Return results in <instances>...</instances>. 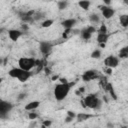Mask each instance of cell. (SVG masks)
Listing matches in <instances>:
<instances>
[{
  "label": "cell",
  "instance_id": "4dcf8cb0",
  "mask_svg": "<svg viewBox=\"0 0 128 128\" xmlns=\"http://www.w3.org/2000/svg\"><path fill=\"white\" fill-rule=\"evenodd\" d=\"M67 116H69V117H71V118L75 119V118H76V116H77V114H76L74 111L69 110V111H67Z\"/></svg>",
  "mask_w": 128,
  "mask_h": 128
},
{
  "label": "cell",
  "instance_id": "ac0fdd59",
  "mask_svg": "<svg viewBox=\"0 0 128 128\" xmlns=\"http://www.w3.org/2000/svg\"><path fill=\"white\" fill-rule=\"evenodd\" d=\"M118 58L119 59H126L128 58V45L122 47L118 53Z\"/></svg>",
  "mask_w": 128,
  "mask_h": 128
},
{
  "label": "cell",
  "instance_id": "1f68e13d",
  "mask_svg": "<svg viewBox=\"0 0 128 128\" xmlns=\"http://www.w3.org/2000/svg\"><path fill=\"white\" fill-rule=\"evenodd\" d=\"M112 70L113 69H111V68H105L104 69V73L106 74V75H108V76H110V75H112Z\"/></svg>",
  "mask_w": 128,
  "mask_h": 128
},
{
  "label": "cell",
  "instance_id": "cb8c5ba5",
  "mask_svg": "<svg viewBox=\"0 0 128 128\" xmlns=\"http://www.w3.org/2000/svg\"><path fill=\"white\" fill-rule=\"evenodd\" d=\"M68 4H69V2L66 1V0H61V1H58V2H57V6H58V9H59V10H64V9H66L67 6H68Z\"/></svg>",
  "mask_w": 128,
  "mask_h": 128
},
{
  "label": "cell",
  "instance_id": "ab89813d",
  "mask_svg": "<svg viewBox=\"0 0 128 128\" xmlns=\"http://www.w3.org/2000/svg\"><path fill=\"white\" fill-rule=\"evenodd\" d=\"M107 127H108V128H113V127H114V125H113L112 123H110V122H109V123H107Z\"/></svg>",
  "mask_w": 128,
  "mask_h": 128
},
{
  "label": "cell",
  "instance_id": "d590c367",
  "mask_svg": "<svg viewBox=\"0 0 128 128\" xmlns=\"http://www.w3.org/2000/svg\"><path fill=\"white\" fill-rule=\"evenodd\" d=\"M59 79H60L59 75H54V76H52V78H51L52 81H56V80H59Z\"/></svg>",
  "mask_w": 128,
  "mask_h": 128
},
{
  "label": "cell",
  "instance_id": "ee69618b",
  "mask_svg": "<svg viewBox=\"0 0 128 128\" xmlns=\"http://www.w3.org/2000/svg\"><path fill=\"white\" fill-rule=\"evenodd\" d=\"M121 128H127V126H122Z\"/></svg>",
  "mask_w": 128,
  "mask_h": 128
},
{
  "label": "cell",
  "instance_id": "f546056e",
  "mask_svg": "<svg viewBox=\"0 0 128 128\" xmlns=\"http://www.w3.org/2000/svg\"><path fill=\"white\" fill-rule=\"evenodd\" d=\"M42 125H44V126H46L47 128H49V127L52 125V120H49V119L44 120V121H43V123H42Z\"/></svg>",
  "mask_w": 128,
  "mask_h": 128
},
{
  "label": "cell",
  "instance_id": "9c48e42d",
  "mask_svg": "<svg viewBox=\"0 0 128 128\" xmlns=\"http://www.w3.org/2000/svg\"><path fill=\"white\" fill-rule=\"evenodd\" d=\"M7 33H8L9 39L15 42V41H17V40L23 35L24 32H23L22 30H19V29H9V30L7 31Z\"/></svg>",
  "mask_w": 128,
  "mask_h": 128
},
{
  "label": "cell",
  "instance_id": "8fae6325",
  "mask_svg": "<svg viewBox=\"0 0 128 128\" xmlns=\"http://www.w3.org/2000/svg\"><path fill=\"white\" fill-rule=\"evenodd\" d=\"M104 91H105V92H107V93H109L110 97H111L113 100H117V99H118L117 94H116V92H115V90H114V87H113L112 83L108 82V83H107V85H106V87L104 88Z\"/></svg>",
  "mask_w": 128,
  "mask_h": 128
},
{
  "label": "cell",
  "instance_id": "836d02e7",
  "mask_svg": "<svg viewBox=\"0 0 128 128\" xmlns=\"http://www.w3.org/2000/svg\"><path fill=\"white\" fill-rule=\"evenodd\" d=\"M21 29H22V31H27L28 30V25L26 24V23H23L22 25H21Z\"/></svg>",
  "mask_w": 128,
  "mask_h": 128
},
{
  "label": "cell",
  "instance_id": "ffe728a7",
  "mask_svg": "<svg viewBox=\"0 0 128 128\" xmlns=\"http://www.w3.org/2000/svg\"><path fill=\"white\" fill-rule=\"evenodd\" d=\"M90 5H91V2L88 1V0H82V1H79V2H78V6H79L81 9H83L84 11L89 10Z\"/></svg>",
  "mask_w": 128,
  "mask_h": 128
},
{
  "label": "cell",
  "instance_id": "52a82bcc",
  "mask_svg": "<svg viewBox=\"0 0 128 128\" xmlns=\"http://www.w3.org/2000/svg\"><path fill=\"white\" fill-rule=\"evenodd\" d=\"M120 59L118 58V56H114V55H109L104 59V65L107 68H111L114 69L119 65Z\"/></svg>",
  "mask_w": 128,
  "mask_h": 128
},
{
  "label": "cell",
  "instance_id": "4fadbf2b",
  "mask_svg": "<svg viewBox=\"0 0 128 128\" xmlns=\"http://www.w3.org/2000/svg\"><path fill=\"white\" fill-rule=\"evenodd\" d=\"M22 69L19 68V67H14V68H11L9 71H8V75L11 77V78H16L18 79V77L20 76V74L22 73Z\"/></svg>",
  "mask_w": 128,
  "mask_h": 128
},
{
  "label": "cell",
  "instance_id": "4316f807",
  "mask_svg": "<svg viewBox=\"0 0 128 128\" xmlns=\"http://www.w3.org/2000/svg\"><path fill=\"white\" fill-rule=\"evenodd\" d=\"M44 16H45V14L43 12H35V14L33 16V19H34V21L35 20H40V19L44 18Z\"/></svg>",
  "mask_w": 128,
  "mask_h": 128
},
{
  "label": "cell",
  "instance_id": "9a60e30c",
  "mask_svg": "<svg viewBox=\"0 0 128 128\" xmlns=\"http://www.w3.org/2000/svg\"><path fill=\"white\" fill-rule=\"evenodd\" d=\"M109 36H110V34H108V33L107 34H97L96 41L98 42V44H102V43L106 44L109 39Z\"/></svg>",
  "mask_w": 128,
  "mask_h": 128
},
{
  "label": "cell",
  "instance_id": "74e56055",
  "mask_svg": "<svg viewBox=\"0 0 128 128\" xmlns=\"http://www.w3.org/2000/svg\"><path fill=\"white\" fill-rule=\"evenodd\" d=\"M25 97H26V93H20V94H19L18 99H19V100H21V99H23V98H25Z\"/></svg>",
  "mask_w": 128,
  "mask_h": 128
},
{
  "label": "cell",
  "instance_id": "44dd1931",
  "mask_svg": "<svg viewBox=\"0 0 128 128\" xmlns=\"http://www.w3.org/2000/svg\"><path fill=\"white\" fill-rule=\"evenodd\" d=\"M89 20H90V22L93 23V24H98V23H100L101 18H100V16H99L98 14L92 13V14L89 15Z\"/></svg>",
  "mask_w": 128,
  "mask_h": 128
},
{
  "label": "cell",
  "instance_id": "d6a6232c",
  "mask_svg": "<svg viewBox=\"0 0 128 128\" xmlns=\"http://www.w3.org/2000/svg\"><path fill=\"white\" fill-rule=\"evenodd\" d=\"M59 81H60L61 84H68V83H69V81H68L66 78H63V77H60Z\"/></svg>",
  "mask_w": 128,
  "mask_h": 128
},
{
  "label": "cell",
  "instance_id": "484cf974",
  "mask_svg": "<svg viewBox=\"0 0 128 128\" xmlns=\"http://www.w3.org/2000/svg\"><path fill=\"white\" fill-rule=\"evenodd\" d=\"M108 33V29H107V26L105 24H101L99 29L97 30V34H107Z\"/></svg>",
  "mask_w": 128,
  "mask_h": 128
},
{
  "label": "cell",
  "instance_id": "7c38bea8",
  "mask_svg": "<svg viewBox=\"0 0 128 128\" xmlns=\"http://www.w3.org/2000/svg\"><path fill=\"white\" fill-rule=\"evenodd\" d=\"M39 106H40V101L34 100V101H31V102L27 103V104L24 106V109H25L26 111H34V110H36Z\"/></svg>",
  "mask_w": 128,
  "mask_h": 128
},
{
  "label": "cell",
  "instance_id": "7402d4cb",
  "mask_svg": "<svg viewBox=\"0 0 128 128\" xmlns=\"http://www.w3.org/2000/svg\"><path fill=\"white\" fill-rule=\"evenodd\" d=\"M80 35H81V38H82L83 40H89V39L91 38V36H92V34L89 33V32L86 30V28H84V29H82V30L80 31Z\"/></svg>",
  "mask_w": 128,
  "mask_h": 128
},
{
  "label": "cell",
  "instance_id": "603a6c76",
  "mask_svg": "<svg viewBox=\"0 0 128 128\" xmlns=\"http://www.w3.org/2000/svg\"><path fill=\"white\" fill-rule=\"evenodd\" d=\"M53 24H54V20L53 19H45L44 21H42L41 27H43V28H49Z\"/></svg>",
  "mask_w": 128,
  "mask_h": 128
},
{
  "label": "cell",
  "instance_id": "e575fe53",
  "mask_svg": "<svg viewBox=\"0 0 128 128\" xmlns=\"http://www.w3.org/2000/svg\"><path fill=\"white\" fill-rule=\"evenodd\" d=\"M72 120H73V118H71L69 116H66V118H65V122L66 123H70V122H72Z\"/></svg>",
  "mask_w": 128,
  "mask_h": 128
},
{
  "label": "cell",
  "instance_id": "7a4b0ae2",
  "mask_svg": "<svg viewBox=\"0 0 128 128\" xmlns=\"http://www.w3.org/2000/svg\"><path fill=\"white\" fill-rule=\"evenodd\" d=\"M82 100L85 104V107L89 109L98 110L102 106V101L96 94H88Z\"/></svg>",
  "mask_w": 128,
  "mask_h": 128
},
{
  "label": "cell",
  "instance_id": "5b68a950",
  "mask_svg": "<svg viewBox=\"0 0 128 128\" xmlns=\"http://www.w3.org/2000/svg\"><path fill=\"white\" fill-rule=\"evenodd\" d=\"M12 108H13V104L11 102L1 100L0 101V117L2 119H4L6 117V115L12 110Z\"/></svg>",
  "mask_w": 128,
  "mask_h": 128
},
{
  "label": "cell",
  "instance_id": "6da1fadb",
  "mask_svg": "<svg viewBox=\"0 0 128 128\" xmlns=\"http://www.w3.org/2000/svg\"><path fill=\"white\" fill-rule=\"evenodd\" d=\"M74 85V83L72 82H69L68 84H56L55 87H54V91H53V94H54V98L57 100V101H62L64 100L67 95L69 94L70 92V89L71 87Z\"/></svg>",
  "mask_w": 128,
  "mask_h": 128
},
{
  "label": "cell",
  "instance_id": "f1b7e54d",
  "mask_svg": "<svg viewBox=\"0 0 128 128\" xmlns=\"http://www.w3.org/2000/svg\"><path fill=\"white\" fill-rule=\"evenodd\" d=\"M85 28H86V30H87L89 33H91V34H93V33H95V32H96V28H95L94 26H92V25L87 26V27H85Z\"/></svg>",
  "mask_w": 128,
  "mask_h": 128
},
{
  "label": "cell",
  "instance_id": "30bf717a",
  "mask_svg": "<svg viewBox=\"0 0 128 128\" xmlns=\"http://www.w3.org/2000/svg\"><path fill=\"white\" fill-rule=\"evenodd\" d=\"M77 24V20L75 18H68L61 22V25L64 27V29H73V27Z\"/></svg>",
  "mask_w": 128,
  "mask_h": 128
},
{
  "label": "cell",
  "instance_id": "60d3db41",
  "mask_svg": "<svg viewBox=\"0 0 128 128\" xmlns=\"http://www.w3.org/2000/svg\"><path fill=\"white\" fill-rule=\"evenodd\" d=\"M99 46H100L101 48H105V47H106V44H104V43H102V44H99Z\"/></svg>",
  "mask_w": 128,
  "mask_h": 128
},
{
  "label": "cell",
  "instance_id": "277c9868",
  "mask_svg": "<svg viewBox=\"0 0 128 128\" xmlns=\"http://www.w3.org/2000/svg\"><path fill=\"white\" fill-rule=\"evenodd\" d=\"M101 73L96 70V69H89V70H86L82 75H81V79L83 82H90L92 80H95V79H99L101 77Z\"/></svg>",
  "mask_w": 128,
  "mask_h": 128
},
{
  "label": "cell",
  "instance_id": "2e32d148",
  "mask_svg": "<svg viewBox=\"0 0 128 128\" xmlns=\"http://www.w3.org/2000/svg\"><path fill=\"white\" fill-rule=\"evenodd\" d=\"M31 75H32V73H31L30 71H24V70H23L22 73L20 74V76L18 77V81L24 83V82H26V81L31 77Z\"/></svg>",
  "mask_w": 128,
  "mask_h": 128
},
{
  "label": "cell",
  "instance_id": "b9f144b4",
  "mask_svg": "<svg viewBox=\"0 0 128 128\" xmlns=\"http://www.w3.org/2000/svg\"><path fill=\"white\" fill-rule=\"evenodd\" d=\"M123 3H124V4H126V5H128V1H126V0H124V1H123Z\"/></svg>",
  "mask_w": 128,
  "mask_h": 128
},
{
  "label": "cell",
  "instance_id": "ba28073f",
  "mask_svg": "<svg viewBox=\"0 0 128 128\" xmlns=\"http://www.w3.org/2000/svg\"><path fill=\"white\" fill-rule=\"evenodd\" d=\"M52 48H53V44H52L51 42H49V41H41L40 44H39L40 52L44 55L45 58L51 53Z\"/></svg>",
  "mask_w": 128,
  "mask_h": 128
},
{
  "label": "cell",
  "instance_id": "d6986e66",
  "mask_svg": "<svg viewBox=\"0 0 128 128\" xmlns=\"http://www.w3.org/2000/svg\"><path fill=\"white\" fill-rule=\"evenodd\" d=\"M119 22H120V25L123 28H127L128 27V14H122V15H120Z\"/></svg>",
  "mask_w": 128,
  "mask_h": 128
},
{
  "label": "cell",
  "instance_id": "8d00e7d4",
  "mask_svg": "<svg viewBox=\"0 0 128 128\" xmlns=\"http://www.w3.org/2000/svg\"><path fill=\"white\" fill-rule=\"evenodd\" d=\"M78 91H79V92L81 93V95H82V94L85 92V87H83V86H82V87H79V88H78Z\"/></svg>",
  "mask_w": 128,
  "mask_h": 128
},
{
  "label": "cell",
  "instance_id": "f35d334b",
  "mask_svg": "<svg viewBox=\"0 0 128 128\" xmlns=\"http://www.w3.org/2000/svg\"><path fill=\"white\" fill-rule=\"evenodd\" d=\"M44 70H45V73H46V74H50V69H49L47 66L44 68Z\"/></svg>",
  "mask_w": 128,
  "mask_h": 128
},
{
  "label": "cell",
  "instance_id": "3957f363",
  "mask_svg": "<svg viewBox=\"0 0 128 128\" xmlns=\"http://www.w3.org/2000/svg\"><path fill=\"white\" fill-rule=\"evenodd\" d=\"M18 67L24 71H31L36 67V59L33 57H21L18 60Z\"/></svg>",
  "mask_w": 128,
  "mask_h": 128
},
{
  "label": "cell",
  "instance_id": "e0dca14e",
  "mask_svg": "<svg viewBox=\"0 0 128 128\" xmlns=\"http://www.w3.org/2000/svg\"><path fill=\"white\" fill-rule=\"evenodd\" d=\"M93 115L92 114H88V113H78L77 116H76V119L78 122H83V121H86L90 118H92Z\"/></svg>",
  "mask_w": 128,
  "mask_h": 128
},
{
  "label": "cell",
  "instance_id": "7bdbcfd3",
  "mask_svg": "<svg viewBox=\"0 0 128 128\" xmlns=\"http://www.w3.org/2000/svg\"><path fill=\"white\" fill-rule=\"evenodd\" d=\"M41 128H47L46 126H44V125H41Z\"/></svg>",
  "mask_w": 128,
  "mask_h": 128
},
{
  "label": "cell",
  "instance_id": "d4e9b609",
  "mask_svg": "<svg viewBox=\"0 0 128 128\" xmlns=\"http://www.w3.org/2000/svg\"><path fill=\"white\" fill-rule=\"evenodd\" d=\"M90 57L92 59H99L101 57V50L100 49H95L92 51V53L90 54Z\"/></svg>",
  "mask_w": 128,
  "mask_h": 128
},
{
  "label": "cell",
  "instance_id": "83f0119b",
  "mask_svg": "<svg viewBox=\"0 0 128 128\" xmlns=\"http://www.w3.org/2000/svg\"><path fill=\"white\" fill-rule=\"evenodd\" d=\"M37 117H38V114H37L36 112L30 111V112L28 113V119H30V120H35Z\"/></svg>",
  "mask_w": 128,
  "mask_h": 128
},
{
  "label": "cell",
  "instance_id": "8992f818",
  "mask_svg": "<svg viewBox=\"0 0 128 128\" xmlns=\"http://www.w3.org/2000/svg\"><path fill=\"white\" fill-rule=\"evenodd\" d=\"M99 10L101 11V15L103 16L104 19L109 20L115 15V9L112 8L111 6H105V5H100Z\"/></svg>",
  "mask_w": 128,
  "mask_h": 128
},
{
  "label": "cell",
  "instance_id": "5bb4252c",
  "mask_svg": "<svg viewBox=\"0 0 128 128\" xmlns=\"http://www.w3.org/2000/svg\"><path fill=\"white\" fill-rule=\"evenodd\" d=\"M77 33V31L73 30V29H64L63 33H62V38L63 40H67L69 38H71L73 35H75Z\"/></svg>",
  "mask_w": 128,
  "mask_h": 128
}]
</instances>
